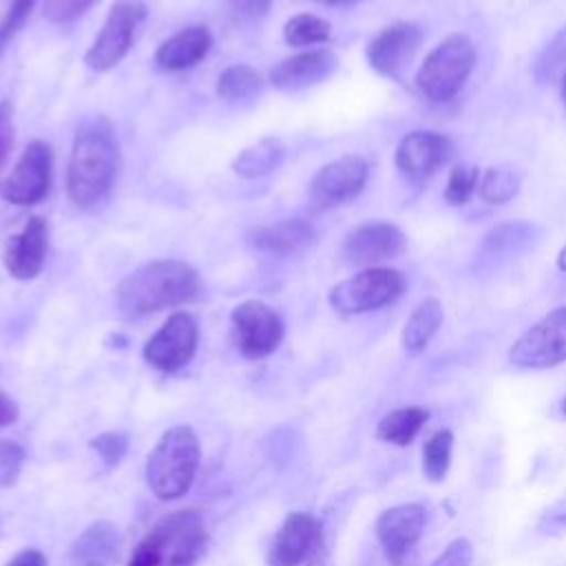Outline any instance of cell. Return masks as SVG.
<instances>
[{"label":"cell","mask_w":566,"mask_h":566,"mask_svg":"<svg viewBox=\"0 0 566 566\" xmlns=\"http://www.w3.org/2000/svg\"><path fill=\"white\" fill-rule=\"evenodd\" d=\"M230 325L234 345L248 360H261L274 354L285 334L279 312L256 298L239 303L230 314Z\"/></svg>","instance_id":"ba28073f"},{"label":"cell","mask_w":566,"mask_h":566,"mask_svg":"<svg viewBox=\"0 0 566 566\" xmlns=\"http://www.w3.org/2000/svg\"><path fill=\"white\" fill-rule=\"evenodd\" d=\"M537 228L533 223L526 221H509L502 223L493 230L486 232L484 241H482V256L495 259L502 254H511V252H520L524 245H528L535 237Z\"/></svg>","instance_id":"4316f807"},{"label":"cell","mask_w":566,"mask_h":566,"mask_svg":"<svg viewBox=\"0 0 566 566\" xmlns=\"http://www.w3.org/2000/svg\"><path fill=\"white\" fill-rule=\"evenodd\" d=\"M557 268L562 270V272H566V245L559 250V254H557Z\"/></svg>","instance_id":"7bdbcfd3"},{"label":"cell","mask_w":566,"mask_h":566,"mask_svg":"<svg viewBox=\"0 0 566 566\" xmlns=\"http://www.w3.org/2000/svg\"><path fill=\"white\" fill-rule=\"evenodd\" d=\"M453 155V142L438 130H411L396 148V168L411 181H427Z\"/></svg>","instance_id":"9a60e30c"},{"label":"cell","mask_w":566,"mask_h":566,"mask_svg":"<svg viewBox=\"0 0 566 566\" xmlns=\"http://www.w3.org/2000/svg\"><path fill=\"white\" fill-rule=\"evenodd\" d=\"M407 248L405 232L387 221H367L347 232L343 254L349 263L374 268L382 261L396 259Z\"/></svg>","instance_id":"2e32d148"},{"label":"cell","mask_w":566,"mask_h":566,"mask_svg":"<svg viewBox=\"0 0 566 566\" xmlns=\"http://www.w3.org/2000/svg\"><path fill=\"white\" fill-rule=\"evenodd\" d=\"M336 66L338 57L329 49H312L276 62L268 80L279 91H303L327 80Z\"/></svg>","instance_id":"ac0fdd59"},{"label":"cell","mask_w":566,"mask_h":566,"mask_svg":"<svg viewBox=\"0 0 566 566\" xmlns=\"http://www.w3.org/2000/svg\"><path fill=\"white\" fill-rule=\"evenodd\" d=\"M201 279L197 270L179 259H155L133 270L115 290L117 307L126 316L177 307L197 298Z\"/></svg>","instance_id":"7a4b0ae2"},{"label":"cell","mask_w":566,"mask_h":566,"mask_svg":"<svg viewBox=\"0 0 566 566\" xmlns=\"http://www.w3.org/2000/svg\"><path fill=\"white\" fill-rule=\"evenodd\" d=\"M208 542L203 517L192 511L164 515L133 548L126 566H195Z\"/></svg>","instance_id":"3957f363"},{"label":"cell","mask_w":566,"mask_h":566,"mask_svg":"<svg viewBox=\"0 0 566 566\" xmlns=\"http://www.w3.org/2000/svg\"><path fill=\"white\" fill-rule=\"evenodd\" d=\"M369 177V164L363 155H343L325 164L310 181V203L314 210L336 208L360 195Z\"/></svg>","instance_id":"7c38bea8"},{"label":"cell","mask_w":566,"mask_h":566,"mask_svg":"<svg viewBox=\"0 0 566 566\" xmlns=\"http://www.w3.org/2000/svg\"><path fill=\"white\" fill-rule=\"evenodd\" d=\"M97 0H44L42 13L53 24H69L84 15Z\"/></svg>","instance_id":"e575fe53"},{"label":"cell","mask_w":566,"mask_h":566,"mask_svg":"<svg viewBox=\"0 0 566 566\" xmlns=\"http://www.w3.org/2000/svg\"><path fill=\"white\" fill-rule=\"evenodd\" d=\"M263 75L250 64H232L217 77V97L230 104L252 99L263 91Z\"/></svg>","instance_id":"484cf974"},{"label":"cell","mask_w":566,"mask_h":566,"mask_svg":"<svg viewBox=\"0 0 566 566\" xmlns=\"http://www.w3.org/2000/svg\"><path fill=\"white\" fill-rule=\"evenodd\" d=\"M562 99H564V104H566V71H564V75H562Z\"/></svg>","instance_id":"ee69618b"},{"label":"cell","mask_w":566,"mask_h":566,"mask_svg":"<svg viewBox=\"0 0 566 566\" xmlns=\"http://www.w3.org/2000/svg\"><path fill=\"white\" fill-rule=\"evenodd\" d=\"M314 241V228L305 219H281L276 223L254 230L252 243L274 256H294L310 248Z\"/></svg>","instance_id":"7402d4cb"},{"label":"cell","mask_w":566,"mask_h":566,"mask_svg":"<svg viewBox=\"0 0 566 566\" xmlns=\"http://www.w3.org/2000/svg\"><path fill=\"white\" fill-rule=\"evenodd\" d=\"M405 287L407 279L400 270L382 265L363 268L329 290V305L343 316L365 314L391 305L402 296Z\"/></svg>","instance_id":"8992f818"},{"label":"cell","mask_w":566,"mask_h":566,"mask_svg":"<svg viewBox=\"0 0 566 566\" xmlns=\"http://www.w3.org/2000/svg\"><path fill=\"white\" fill-rule=\"evenodd\" d=\"M283 157H285L283 142L279 137H263L256 144L243 148L234 157L232 170L243 179H259L276 170Z\"/></svg>","instance_id":"d4e9b609"},{"label":"cell","mask_w":566,"mask_h":566,"mask_svg":"<svg viewBox=\"0 0 566 566\" xmlns=\"http://www.w3.org/2000/svg\"><path fill=\"white\" fill-rule=\"evenodd\" d=\"M18 420V405L4 391H0V429L9 427Z\"/></svg>","instance_id":"b9f144b4"},{"label":"cell","mask_w":566,"mask_h":566,"mask_svg":"<svg viewBox=\"0 0 566 566\" xmlns=\"http://www.w3.org/2000/svg\"><path fill=\"white\" fill-rule=\"evenodd\" d=\"M15 126H13V108L9 102H0V168L7 164L9 153L13 148Z\"/></svg>","instance_id":"74e56055"},{"label":"cell","mask_w":566,"mask_h":566,"mask_svg":"<svg viewBox=\"0 0 566 566\" xmlns=\"http://www.w3.org/2000/svg\"><path fill=\"white\" fill-rule=\"evenodd\" d=\"M88 447L104 460L106 467H115L119 464V460L124 458L126 449H128V436L122 431H104L99 436H95Z\"/></svg>","instance_id":"d590c367"},{"label":"cell","mask_w":566,"mask_h":566,"mask_svg":"<svg viewBox=\"0 0 566 566\" xmlns=\"http://www.w3.org/2000/svg\"><path fill=\"white\" fill-rule=\"evenodd\" d=\"M4 566H46V555L38 548H24L15 553Z\"/></svg>","instance_id":"60d3db41"},{"label":"cell","mask_w":566,"mask_h":566,"mask_svg":"<svg viewBox=\"0 0 566 566\" xmlns=\"http://www.w3.org/2000/svg\"><path fill=\"white\" fill-rule=\"evenodd\" d=\"M144 0H115L97 38L84 55V62L95 73L111 71L130 51L139 24L146 20Z\"/></svg>","instance_id":"52a82bcc"},{"label":"cell","mask_w":566,"mask_h":566,"mask_svg":"<svg viewBox=\"0 0 566 566\" xmlns=\"http://www.w3.org/2000/svg\"><path fill=\"white\" fill-rule=\"evenodd\" d=\"M332 24L314 13H296L283 27V38L290 46H310L329 40Z\"/></svg>","instance_id":"f1b7e54d"},{"label":"cell","mask_w":566,"mask_h":566,"mask_svg":"<svg viewBox=\"0 0 566 566\" xmlns=\"http://www.w3.org/2000/svg\"><path fill=\"white\" fill-rule=\"evenodd\" d=\"M564 64H566V29L557 31L555 38L546 44V49L537 57L535 77L539 82H551Z\"/></svg>","instance_id":"1f68e13d"},{"label":"cell","mask_w":566,"mask_h":566,"mask_svg":"<svg viewBox=\"0 0 566 566\" xmlns=\"http://www.w3.org/2000/svg\"><path fill=\"white\" fill-rule=\"evenodd\" d=\"M0 526H2V520H0Z\"/></svg>","instance_id":"7dc6e473"},{"label":"cell","mask_w":566,"mask_h":566,"mask_svg":"<svg viewBox=\"0 0 566 566\" xmlns=\"http://www.w3.org/2000/svg\"><path fill=\"white\" fill-rule=\"evenodd\" d=\"M471 562H473L471 542L464 537H458L431 562V566H471Z\"/></svg>","instance_id":"8d00e7d4"},{"label":"cell","mask_w":566,"mask_h":566,"mask_svg":"<svg viewBox=\"0 0 566 566\" xmlns=\"http://www.w3.org/2000/svg\"><path fill=\"white\" fill-rule=\"evenodd\" d=\"M201 460L197 433L188 424L164 431L146 460V484L155 497L168 502L186 495Z\"/></svg>","instance_id":"277c9868"},{"label":"cell","mask_w":566,"mask_h":566,"mask_svg":"<svg viewBox=\"0 0 566 566\" xmlns=\"http://www.w3.org/2000/svg\"><path fill=\"white\" fill-rule=\"evenodd\" d=\"M453 451V433L449 429H440L427 438L422 447V471L431 482H442L451 467Z\"/></svg>","instance_id":"f546056e"},{"label":"cell","mask_w":566,"mask_h":566,"mask_svg":"<svg viewBox=\"0 0 566 566\" xmlns=\"http://www.w3.org/2000/svg\"><path fill=\"white\" fill-rule=\"evenodd\" d=\"M119 170V146L104 115L86 117L75 137L66 168V195L80 208L99 203Z\"/></svg>","instance_id":"6da1fadb"},{"label":"cell","mask_w":566,"mask_h":566,"mask_svg":"<svg viewBox=\"0 0 566 566\" xmlns=\"http://www.w3.org/2000/svg\"><path fill=\"white\" fill-rule=\"evenodd\" d=\"M427 511L422 504L409 502L385 509L376 520V539L382 548L385 559L391 566H400L402 559L416 548L424 533Z\"/></svg>","instance_id":"5bb4252c"},{"label":"cell","mask_w":566,"mask_h":566,"mask_svg":"<svg viewBox=\"0 0 566 566\" xmlns=\"http://www.w3.org/2000/svg\"><path fill=\"white\" fill-rule=\"evenodd\" d=\"M509 360L522 369H548L566 360V305L551 310L509 349Z\"/></svg>","instance_id":"9c48e42d"},{"label":"cell","mask_w":566,"mask_h":566,"mask_svg":"<svg viewBox=\"0 0 566 566\" xmlns=\"http://www.w3.org/2000/svg\"><path fill=\"white\" fill-rule=\"evenodd\" d=\"M325 551L323 526L316 517L303 511L290 513L274 535L268 553L270 566H312Z\"/></svg>","instance_id":"8fae6325"},{"label":"cell","mask_w":566,"mask_h":566,"mask_svg":"<svg viewBox=\"0 0 566 566\" xmlns=\"http://www.w3.org/2000/svg\"><path fill=\"white\" fill-rule=\"evenodd\" d=\"M53 179V153L44 142H31L20 159L15 161L11 175L2 186V195L13 206H33L42 201L51 188Z\"/></svg>","instance_id":"4fadbf2b"},{"label":"cell","mask_w":566,"mask_h":566,"mask_svg":"<svg viewBox=\"0 0 566 566\" xmlns=\"http://www.w3.org/2000/svg\"><path fill=\"white\" fill-rule=\"evenodd\" d=\"M212 46V35L206 27L192 24L168 40H164L155 51V64L164 71H186L199 64Z\"/></svg>","instance_id":"ffe728a7"},{"label":"cell","mask_w":566,"mask_h":566,"mask_svg":"<svg viewBox=\"0 0 566 566\" xmlns=\"http://www.w3.org/2000/svg\"><path fill=\"white\" fill-rule=\"evenodd\" d=\"M522 186V177L513 166H491L480 175L478 195L486 203H506L511 201Z\"/></svg>","instance_id":"83f0119b"},{"label":"cell","mask_w":566,"mask_h":566,"mask_svg":"<svg viewBox=\"0 0 566 566\" xmlns=\"http://www.w3.org/2000/svg\"><path fill=\"white\" fill-rule=\"evenodd\" d=\"M122 535L115 524L99 520L88 524L71 546V562L75 566H111L117 559Z\"/></svg>","instance_id":"44dd1931"},{"label":"cell","mask_w":566,"mask_h":566,"mask_svg":"<svg viewBox=\"0 0 566 566\" xmlns=\"http://www.w3.org/2000/svg\"><path fill=\"white\" fill-rule=\"evenodd\" d=\"M422 42V29L413 22H394L378 31L367 49V62L374 71L387 77H398L400 71L411 62Z\"/></svg>","instance_id":"e0dca14e"},{"label":"cell","mask_w":566,"mask_h":566,"mask_svg":"<svg viewBox=\"0 0 566 566\" xmlns=\"http://www.w3.org/2000/svg\"><path fill=\"white\" fill-rule=\"evenodd\" d=\"M327 4H343V2H354V0H323Z\"/></svg>","instance_id":"f6af8a7d"},{"label":"cell","mask_w":566,"mask_h":566,"mask_svg":"<svg viewBox=\"0 0 566 566\" xmlns=\"http://www.w3.org/2000/svg\"><path fill=\"white\" fill-rule=\"evenodd\" d=\"M429 416V409L420 405L398 407L380 418V422L376 424V438L396 447H407L416 440Z\"/></svg>","instance_id":"cb8c5ba5"},{"label":"cell","mask_w":566,"mask_h":566,"mask_svg":"<svg viewBox=\"0 0 566 566\" xmlns=\"http://www.w3.org/2000/svg\"><path fill=\"white\" fill-rule=\"evenodd\" d=\"M197 343L199 325L195 316L188 312H175L144 345V360L164 374H175L192 360Z\"/></svg>","instance_id":"30bf717a"},{"label":"cell","mask_w":566,"mask_h":566,"mask_svg":"<svg viewBox=\"0 0 566 566\" xmlns=\"http://www.w3.org/2000/svg\"><path fill=\"white\" fill-rule=\"evenodd\" d=\"M38 0H11L9 11L0 20V55L9 46V42L15 38V33L27 24L31 11L35 9Z\"/></svg>","instance_id":"d6a6232c"},{"label":"cell","mask_w":566,"mask_h":566,"mask_svg":"<svg viewBox=\"0 0 566 566\" xmlns=\"http://www.w3.org/2000/svg\"><path fill=\"white\" fill-rule=\"evenodd\" d=\"M562 413H564V416H566V398H564V400H562Z\"/></svg>","instance_id":"bcb514c9"},{"label":"cell","mask_w":566,"mask_h":566,"mask_svg":"<svg viewBox=\"0 0 566 566\" xmlns=\"http://www.w3.org/2000/svg\"><path fill=\"white\" fill-rule=\"evenodd\" d=\"M444 312H442V303L436 296H427L422 298L409 314L405 327H402V349L409 356H418L427 349V345L431 343V338L438 334L440 325H442Z\"/></svg>","instance_id":"603a6c76"},{"label":"cell","mask_w":566,"mask_h":566,"mask_svg":"<svg viewBox=\"0 0 566 566\" xmlns=\"http://www.w3.org/2000/svg\"><path fill=\"white\" fill-rule=\"evenodd\" d=\"M475 60L478 53L471 38L464 33H451L424 55L416 71V86L429 102H449L467 84Z\"/></svg>","instance_id":"5b68a950"},{"label":"cell","mask_w":566,"mask_h":566,"mask_svg":"<svg viewBox=\"0 0 566 566\" xmlns=\"http://www.w3.org/2000/svg\"><path fill=\"white\" fill-rule=\"evenodd\" d=\"M480 175L475 166H453L444 186V199L451 206H464L478 192Z\"/></svg>","instance_id":"4dcf8cb0"},{"label":"cell","mask_w":566,"mask_h":566,"mask_svg":"<svg viewBox=\"0 0 566 566\" xmlns=\"http://www.w3.org/2000/svg\"><path fill=\"white\" fill-rule=\"evenodd\" d=\"M539 528H544L546 533L548 531H562L566 528V493L544 513L542 522H539Z\"/></svg>","instance_id":"f35d334b"},{"label":"cell","mask_w":566,"mask_h":566,"mask_svg":"<svg viewBox=\"0 0 566 566\" xmlns=\"http://www.w3.org/2000/svg\"><path fill=\"white\" fill-rule=\"evenodd\" d=\"M232 9H237L241 15L248 18H261L270 11L272 0H230Z\"/></svg>","instance_id":"ab89813d"},{"label":"cell","mask_w":566,"mask_h":566,"mask_svg":"<svg viewBox=\"0 0 566 566\" xmlns=\"http://www.w3.org/2000/svg\"><path fill=\"white\" fill-rule=\"evenodd\" d=\"M49 243V226L42 217H31L27 226L9 239L4 250V268L13 279H35L44 268Z\"/></svg>","instance_id":"d6986e66"},{"label":"cell","mask_w":566,"mask_h":566,"mask_svg":"<svg viewBox=\"0 0 566 566\" xmlns=\"http://www.w3.org/2000/svg\"><path fill=\"white\" fill-rule=\"evenodd\" d=\"M24 464V447L15 440H0V489H9L18 482Z\"/></svg>","instance_id":"836d02e7"}]
</instances>
